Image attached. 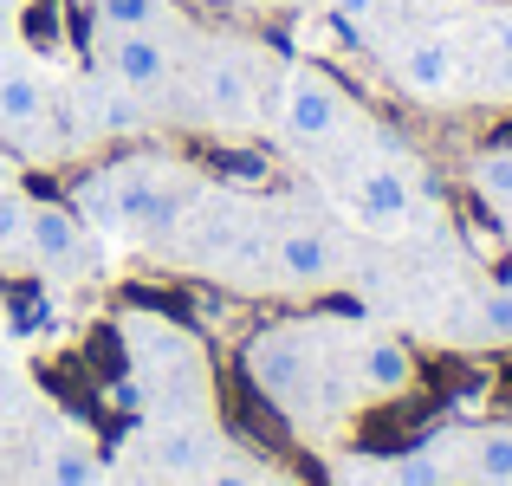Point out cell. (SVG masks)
<instances>
[{
  "label": "cell",
  "mask_w": 512,
  "mask_h": 486,
  "mask_svg": "<svg viewBox=\"0 0 512 486\" xmlns=\"http://www.w3.org/2000/svg\"><path fill=\"white\" fill-rule=\"evenodd\" d=\"M350 208H357V221L376 227V234H402L409 214H415V188L396 162H370V169L350 175Z\"/></svg>",
  "instance_id": "4"
},
{
  "label": "cell",
  "mask_w": 512,
  "mask_h": 486,
  "mask_svg": "<svg viewBox=\"0 0 512 486\" xmlns=\"http://www.w3.org/2000/svg\"><path fill=\"white\" fill-rule=\"evenodd\" d=\"M389 486H454V474L441 461V448H409L389 461Z\"/></svg>",
  "instance_id": "16"
},
{
  "label": "cell",
  "mask_w": 512,
  "mask_h": 486,
  "mask_svg": "<svg viewBox=\"0 0 512 486\" xmlns=\"http://www.w3.org/2000/svg\"><path fill=\"white\" fill-rule=\"evenodd\" d=\"M13 26H20V0H0V39H7Z\"/></svg>",
  "instance_id": "23"
},
{
  "label": "cell",
  "mask_w": 512,
  "mask_h": 486,
  "mask_svg": "<svg viewBox=\"0 0 512 486\" xmlns=\"http://www.w3.org/2000/svg\"><path fill=\"white\" fill-rule=\"evenodd\" d=\"M273 273L292 292H318L338 279V247H331L318 227H279L273 234Z\"/></svg>",
  "instance_id": "8"
},
{
  "label": "cell",
  "mask_w": 512,
  "mask_h": 486,
  "mask_svg": "<svg viewBox=\"0 0 512 486\" xmlns=\"http://www.w3.org/2000/svg\"><path fill=\"white\" fill-rule=\"evenodd\" d=\"M227 175H234V182H253V188H260L266 182V175H273V169H266V156H227Z\"/></svg>",
  "instance_id": "20"
},
{
  "label": "cell",
  "mask_w": 512,
  "mask_h": 486,
  "mask_svg": "<svg viewBox=\"0 0 512 486\" xmlns=\"http://www.w3.org/2000/svg\"><path fill=\"white\" fill-rule=\"evenodd\" d=\"M26 253H33L39 273H59V279L91 273V234H85V221H78V208H65V201H33V214H26Z\"/></svg>",
  "instance_id": "2"
},
{
  "label": "cell",
  "mask_w": 512,
  "mask_h": 486,
  "mask_svg": "<svg viewBox=\"0 0 512 486\" xmlns=\"http://www.w3.org/2000/svg\"><path fill=\"white\" fill-rule=\"evenodd\" d=\"M344 124V91L325 65H292L286 72V91H279V130L286 143L312 150V143H331Z\"/></svg>",
  "instance_id": "1"
},
{
  "label": "cell",
  "mask_w": 512,
  "mask_h": 486,
  "mask_svg": "<svg viewBox=\"0 0 512 486\" xmlns=\"http://www.w3.org/2000/svg\"><path fill=\"white\" fill-rule=\"evenodd\" d=\"M104 72H111L124 91H137V98H156V91H169V78H175V52H169L163 33H111Z\"/></svg>",
  "instance_id": "5"
},
{
  "label": "cell",
  "mask_w": 512,
  "mask_h": 486,
  "mask_svg": "<svg viewBox=\"0 0 512 486\" xmlns=\"http://www.w3.org/2000/svg\"><path fill=\"white\" fill-rule=\"evenodd\" d=\"M72 130L78 137H137L143 130V98L137 91H124L111 72L104 78H78L72 85Z\"/></svg>",
  "instance_id": "3"
},
{
  "label": "cell",
  "mask_w": 512,
  "mask_h": 486,
  "mask_svg": "<svg viewBox=\"0 0 512 486\" xmlns=\"http://www.w3.org/2000/svg\"><path fill=\"white\" fill-rule=\"evenodd\" d=\"M227 7H260V0H227Z\"/></svg>",
  "instance_id": "27"
},
{
  "label": "cell",
  "mask_w": 512,
  "mask_h": 486,
  "mask_svg": "<svg viewBox=\"0 0 512 486\" xmlns=\"http://www.w3.org/2000/svg\"><path fill=\"white\" fill-rule=\"evenodd\" d=\"M474 195L493 214H512V150H487L474 162Z\"/></svg>",
  "instance_id": "15"
},
{
  "label": "cell",
  "mask_w": 512,
  "mask_h": 486,
  "mask_svg": "<svg viewBox=\"0 0 512 486\" xmlns=\"http://www.w3.org/2000/svg\"><path fill=\"white\" fill-rule=\"evenodd\" d=\"M46 117H52L46 78L20 59H0V137H39Z\"/></svg>",
  "instance_id": "9"
},
{
  "label": "cell",
  "mask_w": 512,
  "mask_h": 486,
  "mask_svg": "<svg viewBox=\"0 0 512 486\" xmlns=\"http://www.w3.org/2000/svg\"><path fill=\"white\" fill-rule=\"evenodd\" d=\"M20 7H26V0H20Z\"/></svg>",
  "instance_id": "28"
},
{
  "label": "cell",
  "mask_w": 512,
  "mask_h": 486,
  "mask_svg": "<svg viewBox=\"0 0 512 486\" xmlns=\"http://www.w3.org/2000/svg\"><path fill=\"white\" fill-rule=\"evenodd\" d=\"M0 182H13V162L7 156H0Z\"/></svg>",
  "instance_id": "25"
},
{
  "label": "cell",
  "mask_w": 512,
  "mask_h": 486,
  "mask_svg": "<svg viewBox=\"0 0 512 486\" xmlns=\"http://www.w3.org/2000/svg\"><path fill=\"white\" fill-rule=\"evenodd\" d=\"M396 78H402V91H409V98L448 104L454 91H461V59H454L448 39L422 33V39H402V46H396Z\"/></svg>",
  "instance_id": "7"
},
{
  "label": "cell",
  "mask_w": 512,
  "mask_h": 486,
  "mask_svg": "<svg viewBox=\"0 0 512 486\" xmlns=\"http://www.w3.org/2000/svg\"><path fill=\"white\" fill-rule=\"evenodd\" d=\"M104 33H163L169 26V0H98Z\"/></svg>",
  "instance_id": "14"
},
{
  "label": "cell",
  "mask_w": 512,
  "mask_h": 486,
  "mask_svg": "<svg viewBox=\"0 0 512 486\" xmlns=\"http://www.w3.org/2000/svg\"><path fill=\"white\" fill-rule=\"evenodd\" d=\"M208 486H266L260 467H247V461H214L208 467Z\"/></svg>",
  "instance_id": "19"
},
{
  "label": "cell",
  "mask_w": 512,
  "mask_h": 486,
  "mask_svg": "<svg viewBox=\"0 0 512 486\" xmlns=\"http://www.w3.org/2000/svg\"><path fill=\"white\" fill-rule=\"evenodd\" d=\"M461 474L467 486H512V428L506 422L474 428L461 441Z\"/></svg>",
  "instance_id": "12"
},
{
  "label": "cell",
  "mask_w": 512,
  "mask_h": 486,
  "mask_svg": "<svg viewBox=\"0 0 512 486\" xmlns=\"http://www.w3.org/2000/svg\"><path fill=\"white\" fill-rule=\"evenodd\" d=\"M7 383H13V376H7V357H0V396H7Z\"/></svg>",
  "instance_id": "24"
},
{
  "label": "cell",
  "mask_w": 512,
  "mask_h": 486,
  "mask_svg": "<svg viewBox=\"0 0 512 486\" xmlns=\"http://www.w3.org/2000/svg\"><path fill=\"white\" fill-rule=\"evenodd\" d=\"M376 13V0H331V20L338 26H363Z\"/></svg>",
  "instance_id": "22"
},
{
  "label": "cell",
  "mask_w": 512,
  "mask_h": 486,
  "mask_svg": "<svg viewBox=\"0 0 512 486\" xmlns=\"http://www.w3.org/2000/svg\"><path fill=\"white\" fill-rule=\"evenodd\" d=\"M150 461H156V474H163V480L188 486V480H208V467L221 461V441H214L208 422H195V415H175V422L156 428Z\"/></svg>",
  "instance_id": "6"
},
{
  "label": "cell",
  "mask_w": 512,
  "mask_h": 486,
  "mask_svg": "<svg viewBox=\"0 0 512 486\" xmlns=\"http://www.w3.org/2000/svg\"><path fill=\"white\" fill-rule=\"evenodd\" d=\"M46 486H104V461L85 441H59L46 454Z\"/></svg>",
  "instance_id": "13"
},
{
  "label": "cell",
  "mask_w": 512,
  "mask_h": 486,
  "mask_svg": "<svg viewBox=\"0 0 512 486\" xmlns=\"http://www.w3.org/2000/svg\"><path fill=\"white\" fill-rule=\"evenodd\" d=\"M415 383V350L396 344V337H370L357 350V389L363 396H402Z\"/></svg>",
  "instance_id": "11"
},
{
  "label": "cell",
  "mask_w": 512,
  "mask_h": 486,
  "mask_svg": "<svg viewBox=\"0 0 512 486\" xmlns=\"http://www.w3.org/2000/svg\"><path fill=\"white\" fill-rule=\"evenodd\" d=\"M201 98H208V111L214 117H247L253 111V59L240 46H227V52H214L208 59V72H201Z\"/></svg>",
  "instance_id": "10"
},
{
  "label": "cell",
  "mask_w": 512,
  "mask_h": 486,
  "mask_svg": "<svg viewBox=\"0 0 512 486\" xmlns=\"http://www.w3.org/2000/svg\"><path fill=\"white\" fill-rule=\"evenodd\" d=\"M480 33H487V52H500V59H512V20H506V13H493V20L480 26Z\"/></svg>",
  "instance_id": "21"
},
{
  "label": "cell",
  "mask_w": 512,
  "mask_h": 486,
  "mask_svg": "<svg viewBox=\"0 0 512 486\" xmlns=\"http://www.w3.org/2000/svg\"><path fill=\"white\" fill-rule=\"evenodd\" d=\"M474 312H480V337L487 344H512V292L506 286H487Z\"/></svg>",
  "instance_id": "18"
},
{
  "label": "cell",
  "mask_w": 512,
  "mask_h": 486,
  "mask_svg": "<svg viewBox=\"0 0 512 486\" xmlns=\"http://www.w3.org/2000/svg\"><path fill=\"white\" fill-rule=\"evenodd\" d=\"M500 286H506V292H512V266H500Z\"/></svg>",
  "instance_id": "26"
},
{
  "label": "cell",
  "mask_w": 512,
  "mask_h": 486,
  "mask_svg": "<svg viewBox=\"0 0 512 486\" xmlns=\"http://www.w3.org/2000/svg\"><path fill=\"white\" fill-rule=\"evenodd\" d=\"M26 214H33V195L20 182H0V253L26 247Z\"/></svg>",
  "instance_id": "17"
}]
</instances>
